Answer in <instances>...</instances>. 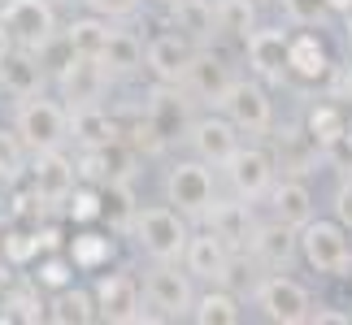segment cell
<instances>
[{
    "instance_id": "cell-45",
    "label": "cell",
    "mask_w": 352,
    "mask_h": 325,
    "mask_svg": "<svg viewBox=\"0 0 352 325\" xmlns=\"http://www.w3.org/2000/svg\"><path fill=\"white\" fill-rule=\"evenodd\" d=\"M35 234H39V243H44V248H57V243H61V230H52V226L35 230Z\"/></svg>"
},
{
    "instance_id": "cell-12",
    "label": "cell",
    "mask_w": 352,
    "mask_h": 325,
    "mask_svg": "<svg viewBox=\"0 0 352 325\" xmlns=\"http://www.w3.org/2000/svg\"><path fill=\"white\" fill-rule=\"evenodd\" d=\"M96 313L104 321H161L157 313H140V282L131 274H104L96 282Z\"/></svg>"
},
{
    "instance_id": "cell-21",
    "label": "cell",
    "mask_w": 352,
    "mask_h": 325,
    "mask_svg": "<svg viewBox=\"0 0 352 325\" xmlns=\"http://www.w3.org/2000/svg\"><path fill=\"white\" fill-rule=\"evenodd\" d=\"M39 52L31 48H13L5 61H0V83H5L13 96H35L39 83H44V70H39Z\"/></svg>"
},
{
    "instance_id": "cell-43",
    "label": "cell",
    "mask_w": 352,
    "mask_h": 325,
    "mask_svg": "<svg viewBox=\"0 0 352 325\" xmlns=\"http://www.w3.org/2000/svg\"><path fill=\"white\" fill-rule=\"evenodd\" d=\"M314 325H348L352 321V313H331V308H318L314 317H309Z\"/></svg>"
},
{
    "instance_id": "cell-15",
    "label": "cell",
    "mask_w": 352,
    "mask_h": 325,
    "mask_svg": "<svg viewBox=\"0 0 352 325\" xmlns=\"http://www.w3.org/2000/svg\"><path fill=\"white\" fill-rule=\"evenodd\" d=\"M192 57H196V44L179 31V26H174V31H166V35H157L153 44H148V52H144L148 70H153L161 83H179L183 70L192 65Z\"/></svg>"
},
{
    "instance_id": "cell-36",
    "label": "cell",
    "mask_w": 352,
    "mask_h": 325,
    "mask_svg": "<svg viewBox=\"0 0 352 325\" xmlns=\"http://www.w3.org/2000/svg\"><path fill=\"white\" fill-rule=\"evenodd\" d=\"M39 234H26V230H9L5 239H0V252H5V261L9 265H31L35 256H39Z\"/></svg>"
},
{
    "instance_id": "cell-19",
    "label": "cell",
    "mask_w": 352,
    "mask_h": 325,
    "mask_svg": "<svg viewBox=\"0 0 352 325\" xmlns=\"http://www.w3.org/2000/svg\"><path fill=\"white\" fill-rule=\"evenodd\" d=\"M179 83L192 91V96L209 100V104H218V100H222V91L231 87V74H226V65H222L218 57H209V52H196L192 65L183 70Z\"/></svg>"
},
{
    "instance_id": "cell-2",
    "label": "cell",
    "mask_w": 352,
    "mask_h": 325,
    "mask_svg": "<svg viewBox=\"0 0 352 325\" xmlns=\"http://www.w3.org/2000/svg\"><path fill=\"white\" fill-rule=\"evenodd\" d=\"M13 130L22 134V143L31 152H48V147H61L70 139V108H61L57 100H44L35 96H22L18 104V117H13Z\"/></svg>"
},
{
    "instance_id": "cell-1",
    "label": "cell",
    "mask_w": 352,
    "mask_h": 325,
    "mask_svg": "<svg viewBox=\"0 0 352 325\" xmlns=\"http://www.w3.org/2000/svg\"><path fill=\"white\" fill-rule=\"evenodd\" d=\"M131 230H135L140 248L153 256V261H174V265L183 261L187 239H192V230H187L183 213L174 204H148V208L140 204V208H135Z\"/></svg>"
},
{
    "instance_id": "cell-46",
    "label": "cell",
    "mask_w": 352,
    "mask_h": 325,
    "mask_svg": "<svg viewBox=\"0 0 352 325\" xmlns=\"http://www.w3.org/2000/svg\"><path fill=\"white\" fill-rule=\"evenodd\" d=\"M331 13H352V0H327Z\"/></svg>"
},
{
    "instance_id": "cell-29",
    "label": "cell",
    "mask_w": 352,
    "mask_h": 325,
    "mask_svg": "<svg viewBox=\"0 0 352 325\" xmlns=\"http://www.w3.org/2000/svg\"><path fill=\"white\" fill-rule=\"evenodd\" d=\"M305 126H309V139L318 147H331L340 134H348V117H344V108H335V104H314L309 117H305Z\"/></svg>"
},
{
    "instance_id": "cell-41",
    "label": "cell",
    "mask_w": 352,
    "mask_h": 325,
    "mask_svg": "<svg viewBox=\"0 0 352 325\" xmlns=\"http://www.w3.org/2000/svg\"><path fill=\"white\" fill-rule=\"evenodd\" d=\"M322 152H327V160H331V165L352 169V130H348V134H340V139H335L331 147H322Z\"/></svg>"
},
{
    "instance_id": "cell-3",
    "label": "cell",
    "mask_w": 352,
    "mask_h": 325,
    "mask_svg": "<svg viewBox=\"0 0 352 325\" xmlns=\"http://www.w3.org/2000/svg\"><path fill=\"white\" fill-rule=\"evenodd\" d=\"M166 204H174L183 217H205L218 204V186H213L209 160H179L166 173Z\"/></svg>"
},
{
    "instance_id": "cell-9",
    "label": "cell",
    "mask_w": 352,
    "mask_h": 325,
    "mask_svg": "<svg viewBox=\"0 0 352 325\" xmlns=\"http://www.w3.org/2000/svg\"><path fill=\"white\" fill-rule=\"evenodd\" d=\"M256 308L270 317V321H278V325H300L314 317V300H309V291L300 287V282H292V278H265L261 287H256Z\"/></svg>"
},
{
    "instance_id": "cell-33",
    "label": "cell",
    "mask_w": 352,
    "mask_h": 325,
    "mask_svg": "<svg viewBox=\"0 0 352 325\" xmlns=\"http://www.w3.org/2000/svg\"><path fill=\"white\" fill-rule=\"evenodd\" d=\"M26 152H31V147L22 143V134L0 126V182H18L22 178L26 173Z\"/></svg>"
},
{
    "instance_id": "cell-27",
    "label": "cell",
    "mask_w": 352,
    "mask_h": 325,
    "mask_svg": "<svg viewBox=\"0 0 352 325\" xmlns=\"http://www.w3.org/2000/svg\"><path fill=\"white\" fill-rule=\"evenodd\" d=\"M113 26L104 13H91V18H74L70 26H65V44H70V52H91V57H100V48L109 44Z\"/></svg>"
},
{
    "instance_id": "cell-39",
    "label": "cell",
    "mask_w": 352,
    "mask_h": 325,
    "mask_svg": "<svg viewBox=\"0 0 352 325\" xmlns=\"http://www.w3.org/2000/svg\"><path fill=\"white\" fill-rule=\"evenodd\" d=\"M283 13L296 26H322L331 9H327V0H283Z\"/></svg>"
},
{
    "instance_id": "cell-5",
    "label": "cell",
    "mask_w": 352,
    "mask_h": 325,
    "mask_svg": "<svg viewBox=\"0 0 352 325\" xmlns=\"http://www.w3.org/2000/svg\"><path fill=\"white\" fill-rule=\"evenodd\" d=\"M0 22L9 26L13 44L31 48V52H44L57 39V9H52V0H9L0 9Z\"/></svg>"
},
{
    "instance_id": "cell-13",
    "label": "cell",
    "mask_w": 352,
    "mask_h": 325,
    "mask_svg": "<svg viewBox=\"0 0 352 325\" xmlns=\"http://www.w3.org/2000/svg\"><path fill=\"white\" fill-rule=\"evenodd\" d=\"M187 143H192V152L200 160L226 165V160L235 156V147H239V126L231 117H200V121L187 126Z\"/></svg>"
},
{
    "instance_id": "cell-7",
    "label": "cell",
    "mask_w": 352,
    "mask_h": 325,
    "mask_svg": "<svg viewBox=\"0 0 352 325\" xmlns=\"http://www.w3.org/2000/svg\"><path fill=\"white\" fill-rule=\"evenodd\" d=\"M144 295H148V308H157L161 321L192 317V304H196L192 274H179V269H174V261H157V269H153V274H148V282H144Z\"/></svg>"
},
{
    "instance_id": "cell-35",
    "label": "cell",
    "mask_w": 352,
    "mask_h": 325,
    "mask_svg": "<svg viewBox=\"0 0 352 325\" xmlns=\"http://www.w3.org/2000/svg\"><path fill=\"white\" fill-rule=\"evenodd\" d=\"M5 317L9 321H48V304L35 291H5Z\"/></svg>"
},
{
    "instance_id": "cell-14",
    "label": "cell",
    "mask_w": 352,
    "mask_h": 325,
    "mask_svg": "<svg viewBox=\"0 0 352 325\" xmlns=\"http://www.w3.org/2000/svg\"><path fill=\"white\" fill-rule=\"evenodd\" d=\"M74 160L61 152V147H48V152H35V165H31V186L39 195V204H57L74 191Z\"/></svg>"
},
{
    "instance_id": "cell-20",
    "label": "cell",
    "mask_w": 352,
    "mask_h": 325,
    "mask_svg": "<svg viewBox=\"0 0 352 325\" xmlns=\"http://www.w3.org/2000/svg\"><path fill=\"white\" fill-rule=\"evenodd\" d=\"M70 134L83 147H109L118 143V121L100 104H83V108H70Z\"/></svg>"
},
{
    "instance_id": "cell-38",
    "label": "cell",
    "mask_w": 352,
    "mask_h": 325,
    "mask_svg": "<svg viewBox=\"0 0 352 325\" xmlns=\"http://www.w3.org/2000/svg\"><path fill=\"white\" fill-rule=\"evenodd\" d=\"M70 274H74V261H70V256H48V261H39L35 282H39V287L61 291V287H70Z\"/></svg>"
},
{
    "instance_id": "cell-30",
    "label": "cell",
    "mask_w": 352,
    "mask_h": 325,
    "mask_svg": "<svg viewBox=\"0 0 352 325\" xmlns=\"http://www.w3.org/2000/svg\"><path fill=\"white\" fill-rule=\"evenodd\" d=\"M174 26L205 39L209 31H218V9H213V0H179L174 5Z\"/></svg>"
},
{
    "instance_id": "cell-32",
    "label": "cell",
    "mask_w": 352,
    "mask_h": 325,
    "mask_svg": "<svg viewBox=\"0 0 352 325\" xmlns=\"http://www.w3.org/2000/svg\"><path fill=\"white\" fill-rule=\"evenodd\" d=\"M213 9H218V31L239 35V39H248L256 31V5L252 0H213Z\"/></svg>"
},
{
    "instance_id": "cell-8",
    "label": "cell",
    "mask_w": 352,
    "mask_h": 325,
    "mask_svg": "<svg viewBox=\"0 0 352 325\" xmlns=\"http://www.w3.org/2000/svg\"><path fill=\"white\" fill-rule=\"evenodd\" d=\"M218 108L235 121L239 130H248V134H261V130H270V121H274V108H270L265 87L248 83V78H231V87L222 91Z\"/></svg>"
},
{
    "instance_id": "cell-26",
    "label": "cell",
    "mask_w": 352,
    "mask_h": 325,
    "mask_svg": "<svg viewBox=\"0 0 352 325\" xmlns=\"http://www.w3.org/2000/svg\"><path fill=\"white\" fill-rule=\"evenodd\" d=\"M148 121H153V130H157L166 143L179 139L183 126H192V121H187V104L174 96V91H166V87H161L157 96H153V104H148Z\"/></svg>"
},
{
    "instance_id": "cell-16",
    "label": "cell",
    "mask_w": 352,
    "mask_h": 325,
    "mask_svg": "<svg viewBox=\"0 0 352 325\" xmlns=\"http://www.w3.org/2000/svg\"><path fill=\"white\" fill-rule=\"evenodd\" d=\"M287 44H292V35L283 26H256L248 35V65L261 78H274L278 83L287 74Z\"/></svg>"
},
{
    "instance_id": "cell-44",
    "label": "cell",
    "mask_w": 352,
    "mask_h": 325,
    "mask_svg": "<svg viewBox=\"0 0 352 325\" xmlns=\"http://www.w3.org/2000/svg\"><path fill=\"white\" fill-rule=\"evenodd\" d=\"M13 48H18V44H13V35H9V26H5V22H0V61H5V57H9V52H13Z\"/></svg>"
},
{
    "instance_id": "cell-25",
    "label": "cell",
    "mask_w": 352,
    "mask_h": 325,
    "mask_svg": "<svg viewBox=\"0 0 352 325\" xmlns=\"http://www.w3.org/2000/svg\"><path fill=\"white\" fill-rule=\"evenodd\" d=\"M100 61H104V70H109L113 78H122V74H135L144 65V44L135 39L131 31H113L109 35V44L100 48Z\"/></svg>"
},
{
    "instance_id": "cell-28",
    "label": "cell",
    "mask_w": 352,
    "mask_h": 325,
    "mask_svg": "<svg viewBox=\"0 0 352 325\" xmlns=\"http://www.w3.org/2000/svg\"><path fill=\"white\" fill-rule=\"evenodd\" d=\"M192 321L200 325H235L239 321V300L231 291H209V295H200V300L192 304Z\"/></svg>"
},
{
    "instance_id": "cell-40",
    "label": "cell",
    "mask_w": 352,
    "mask_h": 325,
    "mask_svg": "<svg viewBox=\"0 0 352 325\" xmlns=\"http://www.w3.org/2000/svg\"><path fill=\"white\" fill-rule=\"evenodd\" d=\"M91 13H104V18H126V13L140 9V0H83Z\"/></svg>"
},
{
    "instance_id": "cell-24",
    "label": "cell",
    "mask_w": 352,
    "mask_h": 325,
    "mask_svg": "<svg viewBox=\"0 0 352 325\" xmlns=\"http://www.w3.org/2000/svg\"><path fill=\"white\" fill-rule=\"evenodd\" d=\"M96 317H100L96 313V295H87L78 287H61L57 300L48 304V321H57V325H87Z\"/></svg>"
},
{
    "instance_id": "cell-48",
    "label": "cell",
    "mask_w": 352,
    "mask_h": 325,
    "mask_svg": "<svg viewBox=\"0 0 352 325\" xmlns=\"http://www.w3.org/2000/svg\"><path fill=\"white\" fill-rule=\"evenodd\" d=\"M157 5H170V9H174V5H179V0H157Z\"/></svg>"
},
{
    "instance_id": "cell-4",
    "label": "cell",
    "mask_w": 352,
    "mask_h": 325,
    "mask_svg": "<svg viewBox=\"0 0 352 325\" xmlns=\"http://www.w3.org/2000/svg\"><path fill=\"white\" fill-rule=\"evenodd\" d=\"M300 256L309 269L318 274H340L352 265V248H348V226L335 221H305L300 226Z\"/></svg>"
},
{
    "instance_id": "cell-17",
    "label": "cell",
    "mask_w": 352,
    "mask_h": 325,
    "mask_svg": "<svg viewBox=\"0 0 352 325\" xmlns=\"http://www.w3.org/2000/svg\"><path fill=\"white\" fill-rule=\"evenodd\" d=\"M296 226H287V221H265V226H252V256L261 265H270V269H287L292 265V256H296V248H300V239L292 234Z\"/></svg>"
},
{
    "instance_id": "cell-18",
    "label": "cell",
    "mask_w": 352,
    "mask_h": 325,
    "mask_svg": "<svg viewBox=\"0 0 352 325\" xmlns=\"http://www.w3.org/2000/svg\"><path fill=\"white\" fill-rule=\"evenodd\" d=\"M287 74L305 78V83H318V78L331 74V52L322 44V35L305 31V35H292L287 44Z\"/></svg>"
},
{
    "instance_id": "cell-47",
    "label": "cell",
    "mask_w": 352,
    "mask_h": 325,
    "mask_svg": "<svg viewBox=\"0 0 352 325\" xmlns=\"http://www.w3.org/2000/svg\"><path fill=\"white\" fill-rule=\"evenodd\" d=\"M348 48H352V13H348Z\"/></svg>"
},
{
    "instance_id": "cell-31",
    "label": "cell",
    "mask_w": 352,
    "mask_h": 325,
    "mask_svg": "<svg viewBox=\"0 0 352 325\" xmlns=\"http://www.w3.org/2000/svg\"><path fill=\"white\" fill-rule=\"evenodd\" d=\"M70 261H74V269H100V265H109L113 261V239L83 230V234L70 239Z\"/></svg>"
},
{
    "instance_id": "cell-10",
    "label": "cell",
    "mask_w": 352,
    "mask_h": 325,
    "mask_svg": "<svg viewBox=\"0 0 352 325\" xmlns=\"http://www.w3.org/2000/svg\"><path fill=\"white\" fill-rule=\"evenodd\" d=\"M226 182L239 200H261L274 186V156L265 147H235V156L226 160Z\"/></svg>"
},
{
    "instance_id": "cell-22",
    "label": "cell",
    "mask_w": 352,
    "mask_h": 325,
    "mask_svg": "<svg viewBox=\"0 0 352 325\" xmlns=\"http://www.w3.org/2000/svg\"><path fill=\"white\" fill-rule=\"evenodd\" d=\"M205 221H209V230L213 234H222L231 248H248L252 243V221H248V200H235V204H213L209 213H205Z\"/></svg>"
},
{
    "instance_id": "cell-37",
    "label": "cell",
    "mask_w": 352,
    "mask_h": 325,
    "mask_svg": "<svg viewBox=\"0 0 352 325\" xmlns=\"http://www.w3.org/2000/svg\"><path fill=\"white\" fill-rule=\"evenodd\" d=\"M65 204H70V208H65V213H70L74 217V221H96V217L104 213V195L96 191V186H78V191H70V195H65Z\"/></svg>"
},
{
    "instance_id": "cell-11",
    "label": "cell",
    "mask_w": 352,
    "mask_h": 325,
    "mask_svg": "<svg viewBox=\"0 0 352 325\" xmlns=\"http://www.w3.org/2000/svg\"><path fill=\"white\" fill-rule=\"evenodd\" d=\"M183 265H187L192 278L222 287V282H231V243H226L222 234H213V230H200V234L187 239Z\"/></svg>"
},
{
    "instance_id": "cell-42",
    "label": "cell",
    "mask_w": 352,
    "mask_h": 325,
    "mask_svg": "<svg viewBox=\"0 0 352 325\" xmlns=\"http://www.w3.org/2000/svg\"><path fill=\"white\" fill-rule=\"evenodd\" d=\"M335 217H340V221L352 230V178L340 186V191H335Z\"/></svg>"
},
{
    "instance_id": "cell-6",
    "label": "cell",
    "mask_w": 352,
    "mask_h": 325,
    "mask_svg": "<svg viewBox=\"0 0 352 325\" xmlns=\"http://www.w3.org/2000/svg\"><path fill=\"white\" fill-rule=\"evenodd\" d=\"M109 70H104L100 57H91V52H70V57L61 61L57 70V87H61V100L70 108H83V104H96L104 96V87H109Z\"/></svg>"
},
{
    "instance_id": "cell-34",
    "label": "cell",
    "mask_w": 352,
    "mask_h": 325,
    "mask_svg": "<svg viewBox=\"0 0 352 325\" xmlns=\"http://www.w3.org/2000/svg\"><path fill=\"white\" fill-rule=\"evenodd\" d=\"M135 208H140V204H135L126 178H109V191H104V213H100V217H113V226L126 230V226L135 221Z\"/></svg>"
},
{
    "instance_id": "cell-23",
    "label": "cell",
    "mask_w": 352,
    "mask_h": 325,
    "mask_svg": "<svg viewBox=\"0 0 352 325\" xmlns=\"http://www.w3.org/2000/svg\"><path fill=\"white\" fill-rule=\"evenodd\" d=\"M270 204H274V217H278V221H287V226L314 221V195H309V186L296 182V178L270 186Z\"/></svg>"
}]
</instances>
